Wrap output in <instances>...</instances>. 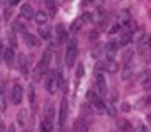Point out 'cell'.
I'll use <instances>...</instances> for the list:
<instances>
[{"label":"cell","instance_id":"1","mask_svg":"<svg viewBox=\"0 0 151 132\" xmlns=\"http://www.w3.org/2000/svg\"><path fill=\"white\" fill-rule=\"evenodd\" d=\"M77 42L76 39H71L67 42V48H66V56H65V60H66V65L71 68L76 63V58H77Z\"/></svg>","mask_w":151,"mask_h":132},{"label":"cell","instance_id":"2","mask_svg":"<svg viewBox=\"0 0 151 132\" xmlns=\"http://www.w3.org/2000/svg\"><path fill=\"white\" fill-rule=\"evenodd\" d=\"M86 96H87V100H88L92 106H94V109H95V110H97L99 114L105 113V107H106V106H105L104 100L97 95V93H94L92 90H88Z\"/></svg>","mask_w":151,"mask_h":132},{"label":"cell","instance_id":"3","mask_svg":"<svg viewBox=\"0 0 151 132\" xmlns=\"http://www.w3.org/2000/svg\"><path fill=\"white\" fill-rule=\"evenodd\" d=\"M46 79H45V88L50 95H55L56 93V89H58V82H56V77H55L53 71H48L46 72Z\"/></svg>","mask_w":151,"mask_h":132},{"label":"cell","instance_id":"4","mask_svg":"<svg viewBox=\"0 0 151 132\" xmlns=\"http://www.w3.org/2000/svg\"><path fill=\"white\" fill-rule=\"evenodd\" d=\"M55 40L58 45H62L67 40V31L63 24H56L55 26Z\"/></svg>","mask_w":151,"mask_h":132},{"label":"cell","instance_id":"5","mask_svg":"<svg viewBox=\"0 0 151 132\" xmlns=\"http://www.w3.org/2000/svg\"><path fill=\"white\" fill-rule=\"evenodd\" d=\"M67 116H69V103H67L66 97H62V100H60V110H59V125L60 127L65 125L66 120H67Z\"/></svg>","mask_w":151,"mask_h":132},{"label":"cell","instance_id":"6","mask_svg":"<svg viewBox=\"0 0 151 132\" xmlns=\"http://www.w3.org/2000/svg\"><path fill=\"white\" fill-rule=\"evenodd\" d=\"M22 95H24V90H22L21 85H13V89H11V101H13V104H20L22 101Z\"/></svg>","mask_w":151,"mask_h":132},{"label":"cell","instance_id":"7","mask_svg":"<svg viewBox=\"0 0 151 132\" xmlns=\"http://www.w3.org/2000/svg\"><path fill=\"white\" fill-rule=\"evenodd\" d=\"M118 49H119V45L116 40H111V42H108L105 45V53H106L108 60H113V57L118 53Z\"/></svg>","mask_w":151,"mask_h":132},{"label":"cell","instance_id":"8","mask_svg":"<svg viewBox=\"0 0 151 132\" xmlns=\"http://www.w3.org/2000/svg\"><path fill=\"white\" fill-rule=\"evenodd\" d=\"M22 39H24V42H25V45L28 48H37V46H39V40H38V38L34 33L24 32L22 33Z\"/></svg>","mask_w":151,"mask_h":132},{"label":"cell","instance_id":"9","mask_svg":"<svg viewBox=\"0 0 151 132\" xmlns=\"http://www.w3.org/2000/svg\"><path fill=\"white\" fill-rule=\"evenodd\" d=\"M99 65H101V68H104L109 74H115L119 70V64L115 60H106L105 63H101Z\"/></svg>","mask_w":151,"mask_h":132},{"label":"cell","instance_id":"10","mask_svg":"<svg viewBox=\"0 0 151 132\" xmlns=\"http://www.w3.org/2000/svg\"><path fill=\"white\" fill-rule=\"evenodd\" d=\"M95 82H97V88H98V90H99V93L102 96L106 95V79H105L102 72H98L97 74Z\"/></svg>","mask_w":151,"mask_h":132},{"label":"cell","instance_id":"11","mask_svg":"<svg viewBox=\"0 0 151 132\" xmlns=\"http://www.w3.org/2000/svg\"><path fill=\"white\" fill-rule=\"evenodd\" d=\"M116 127L120 132H133V127H132V124H130L129 120H126V118H119L118 121H116Z\"/></svg>","mask_w":151,"mask_h":132},{"label":"cell","instance_id":"12","mask_svg":"<svg viewBox=\"0 0 151 132\" xmlns=\"http://www.w3.org/2000/svg\"><path fill=\"white\" fill-rule=\"evenodd\" d=\"M53 118H55L53 104H46L45 106V110H43V121L49 122V124H53Z\"/></svg>","mask_w":151,"mask_h":132},{"label":"cell","instance_id":"13","mask_svg":"<svg viewBox=\"0 0 151 132\" xmlns=\"http://www.w3.org/2000/svg\"><path fill=\"white\" fill-rule=\"evenodd\" d=\"M3 60H4V63L11 67L13 64H14V60H16V54H14V50L11 48H7L4 49V52H3Z\"/></svg>","mask_w":151,"mask_h":132},{"label":"cell","instance_id":"14","mask_svg":"<svg viewBox=\"0 0 151 132\" xmlns=\"http://www.w3.org/2000/svg\"><path fill=\"white\" fill-rule=\"evenodd\" d=\"M73 132H88V124L83 118H77L73 124Z\"/></svg>","mask_w":151,"mask_h":132},{"label":"cell","instance_id":"15","mask_svg":"<svg viewBox=\"0 0 151 132\" xmlns=\"http://www.w3.org/2000/svg\"><path fill=\"white\" fill-rule=\"evenodd\" d=\"M18 65H20V71L24 78H28V60L25 54H20L18 57Z\"/></svg>","mask_w":151,"mask_h":132},{"label":"cell","instance_id":"16","mask_svg":"<svg viewBox=\"0 0 151 132\" xmlns=\"http://www.w3.org/2000/svg\"><path fill=\"white\" fill-rule=\"evenodd\" d=\"M50 60H52V52H50V50H45V52H43V54H42L41 61H39L38 64H39L43 70H46V71H48L49 64H50Z\"/></svg>","mask_w":151,"mask_h":132},{"label":"cell","instance_id":"17","mask_svg":"<svg viewBox=\"0 0 151 132\" xmlns=\"http://www.w3.org/2000/svg\"><path fill=\"white\" fill-rule=\"evenodd\" d=\"M20 13H21V16L24 17L25 20H31V18H34V10H32V7L28 4V3H24V4L21 6Z\"/></svg>","mask_w":151,"mask_h":132},{"label":"cell","instance_id":"18","mask_svg":"<svg viewBox=\"0 0 151 132\" xmlns=\"http://www.w3.org/2000/svg\"><path fill=\"white\" fill-rule=\"evenodd\" d=\"M48 71L46 70H43L39 64H38L37 67L34 68V71H32V79H34V82H39L41 79L45 77V74H46Z\"/></svg>","mask_w":151,"mask_h":132},{"label":"cell","instance_id":"19","mask_svg":"<svg viewBox=\"0 0 151 132\" xmlns=\"http://www.w3.org/2000/svg\"><path fill=\"white\" fill-rule=\"evenodd\" d=\"M151 78V71L146 70V71H143L139 77V82H140L143 86H144V89H148V81Z\"/></svg>","mask_w":151,"mask_h":132},{"label":"cell","instance_id":"20","mask_svg":"<svg viewBox=\"0 0 151 132\" xmlns=\"http://www.w3.org/2000/svg\"><path fill=\"white\" fill-rule=\"evenodd\" d=\"M34 20H35L38 25H45L46 21H48V16H46L45 11H38V13L34 14Z\"/></svg>","mask_w":151,"mask_h":132},{"label":"cell","instance_id":"21","mask_svg":"<svg viewBox=\"0 0 151 132\" xmlns=\"http://www.w3.org/2000/svg\"><path fill=\"white\" fill-rule=\"evenodd\" d=\"M132 35H133V31H124L122 35H120V39H119V45L122 46H126L132 42Z\"/></svg>","mask_w":151,"mask_h":132},{"label":"cell","instance_id":"22","mask_svg":"<svg viewBox=\"0 0 151 132\" xmlns=\"http://www.w3.org/2000/svg\"><path fill=\"white\" fill-rule=\"evenodd\" d=\"M133 71H134V68H133V64H132V61L127 64H124L123 65V71H122V79H129L132 75H133Z\"/></svg>","mask_w":151,"mask_h":132},{"label":"cell","instance_id":"23","mask_svg":"<svg viewBox=\"0 0 151 132\" xmlns=\"http://www.w3.org/2000/svg\"><path fill=\"white\" fill-rule=\"evenodd\" d=\"M25 121H27V110L22 109V110H20L18 114H17V122H18L20 127H24V125H25Z\"/></svg>","mask_w":151,"mask_h":132},{"label":"cell","instance_id":"24","mask_svg":"<svg viewBox=\"0 0 151 132\" xmlns=\"http://www.w3.org/2000/svg\"><path fill=\"white\" fill-rule=\"evenodd\" d=\"M38 32H39L41 38H43V39H49V36H50V28H49L46 24H45V25H41V26H39Z\"/></svg>","mask_w":151,"mask_h":132},{"label":"cell","instance_id":"25","mask_svg":"<svg viewBox=\"0 0 151 132\" xmlns=\"http://www.w3.org/2000/svg\"><path fill=\"white\" fill-rule=\"evenodd\" d=\"M81 26H83V21H81V18H76L74 21L71 22L70 31L73 32V33H76V32H78L81 29Z\"/></svg>","mask_w":151,"mask_h":132},{"label":"cell","instance_id":"26","mask_svg":"<svg viewBox=\"0 0 151 132\" xmlns=\"http://www.w3.org/2000/svg\"><path fill=\"white\" fill-rule=\"evenodd\" d=\"M132 58H133V49H127V50H124L123 57H122L123 64L130 63V61H132Z\"/></svg>","mask_w":151,"mask_h":132},{"label":"cell","instance_id":"27","mask_svg":"<svg viewBox=\"0 0 151 132\" xmlns=\"http://www.w3.org/2000/svg\"><path fill=\"white\" fill-rule=\"evenodd\" d=\"M143 38H144V31H143V29H139V31H136L132 35V40H134L136 43H141Z\"/></svg>","mask_w":151,"mask_h":132},{"label":"cell","instance_id":"28","mask_svg":"<svg viewBox=\"0 0 151 132\" xmlns=\"http://www.w3.org/2000/svg\"><path fill=\"white\" fill-rule=\"evenodd\" d=\"M28 101L31 104H34V101H35V88H34V84L28 85Z\"/></svg>","mask_w":151,"mask_h":132},{"label":"cell","instance_id":"29","mask_svg":"<svg viewBox=\"0 0 151 132\" xmlns=\"http://www.w3.org/2000/svg\"><path fill=\"white\" fill-rule=\"evenodd\" d=\"M6 109H7V104H6L4 90H3V86H0V111H4Z\"/></svg>","mask_w":151,"mask_h":132},{"label":"cell","instance_id":"30","mask_svg":"<svg viewBox=\"0 0 151 132\" xmlns=\"http://www.w3.org/2000/svg\"><path fill=\"white\" fill-rule=\"evenodd\" d=\"M9 42H10V48L14 50V48H17V38H16V33H14V31H10V33H9Z\"/></svg>","mask_w":151,"mask_h":132},{"label":"cell","instance_id":"31","mask_svg":"<svg viewBox=\"0 0 151 132\" xmlns=\"http://www.w3.org/2000/svg\"><path fill=\"white\" fill-rule=\"evenodd\" d=\"M76 77H77V79H80L84 77V64L83 63H78V67L76 70Z\"/></svg>","mask_w":151,"mask_h":132},{"label":"cell","instance_id":"32","mask_svg":"<svg viewBox=\"0 0 151 132\" xmlns=\"http://www.w3.org/2000/svg\"><path fill=\"white\" fill-rule=\"evenodd\" d=\"M81 21H83V24L84 22H92L94 21V16H92L91 13H84L81 16Z\"/></svg>","mask_w":151,"mask_h":132},{"label":"cell","instance_id":"33","mask_svg":"<svg viewBox=\"0 0 151 132\" xmlns=\"http://www.w3.org/2000/svg\"><path fill=\"white\" fill-rule=\"evenodd\" d=\"M45 3H46L48 10H50L52 14H55V10H56V3H55V0H45Z\"/></svg>","mask_w":151,"mask_h":132},{"label":"cell","instance_id":"34","mask_svg":"<svg viewBox=\"0 0 151 132\" xmlns=\"http://www.w3.org/2000/svg\"><path fill=\"white\" fill-rule=\"evenodd\" d=\"M105 110H106V113H108L111 117H116V109H115L113 104H109L108 107H105Z\"/></svg>","mask_w":151,"mask_h":132},{"label":"cell","instance_id":"35","mask_svg":"<svg viewBox=\"0 0 151 132\" xmlns=\"http://www.w3.org/2000/svg\"><path fill=\"white\" fill-rule=\"evenodd\" d=\"M98 36H99V32H98L97 29H94V31H91L88 33V39H90V40H94V39H97Z\"/></svg>","mask_w":151,"mask_h":132},{"label":"cell","instance_id":"36","mask_svg":"<svg viewBox=\"0 0 151 132\" xmlns=\"http://www.w3.org/2000/svg\"><path fill=\"white\" fill-rule=\"evenodd\" d=\"M11 14H13V10H11L10 7H7V9H4V20H6V21H9V20H10Z\"/></svg>","mask_w":151,"mask_h":132},{"label":"cell","instance_id":"37","mask_svg":"<svg viewBox=\"0 0 151 132\" xmlns=\"http://www.w3.org/2000/svg\"><path fill=\"white\" fill-rule=\"evenodd\" d=\"M120 109H122V111H124V113H129L130 110H132V107H130V104L129 103H122V106H120Z\"/></svg>","mask_w":151,"mask_h":132},{"label":"cell","instance_id":"38","mask_svg":"<svg viewBox=\"0 0 151 132\" xmlns=\"http://www.w3.org/2000/svg\"><path fill=\"white\" fill-rule=\"evenodd\" d=\"M99 52H101V45H99V46H97V48L94 49V52H92V57H95V58H97L98 56H99V54H98Z\"/></svg>","mask_w":151,"mask_h":132},{"label":"cell","instance_id":"39","mask_svg":"<svg viewBox=\"0 0 151 132\" xmlns=\"http://www.w3.org/2000/svg\"><path fill=\"white\" fill-rule=\"evenodd\" d=\"M119 29H120V26H119V25H113L112 28L109 29V33H116Z\"/></svg>","mask_w":151,"mask_h":132},{"label":"cell","instance_id":"40","mask_svg":"<svg viewBox=\"0 0 151 132\" xmlns=\"http://www.w3.org/2000/svg\"><path fill=\"white\" fill-rule=\"evenodd\" d=\"M7 3H9V6H17L18 3H20V0H7Z\"/></svg>","mask_w":151,"mask_h":132},{"label":"cell","instance_id":"41","mask_svg":"<svg viewBox=\"0 0 151 132\" xmlns=\"http://www.w3.org/2000/svg\"><path fill=\"white\" fill-rule=\"evenodd\" d=\"M0 132H7V129H6V125H4V122H0Z\"/></svg>","mask_w":151,"mask_h":132},{"label":"cell","instance_id":"42","mask_svg":"<svg viewBox=\"0 0 151 132\" xmlns=\"http://www.w3.org/2000/svg\"><path fill=\"white\" fill-rule=\"evenodd\" d=\"M146 45H147V46H148V49H150V50H151V36L148 38V40H147V43H146Z\"/></svg>","mask_w":151,"mask_h":132},{"label":"cell","instance_id":"43","mask_svg":"<svg viewBox=\"0 0 151 132\" xmlns=\"http://www.w3.org/2000/svg\"><path fill=\"white\" fill-rule=\"evenodd\" d=\"M147 104H148V106H151V95L148 96V97H147Z\"/></svg>","mask_w":151,"mask_h":132},{"label":"cell","instance_id":"44","mask_svg":"<svg viewBox=\"0 0 151 132\" xmlns=\"http://www.w3.org/2000/svg\"><path fill=\"white\" fill-rule=\"evenodd\" d=\"M34 1H37V3H39V1H42V0H34Z\"/></svg>","mask_w":151,"mask_h":132},{"label":"cell","instance_id":"45","mask_svg":"<svg viewBox=\"0 0 151 132\" xmlns=\"http://www.w3.org/2000/svg\"><path fill=\"white\" fill-rule=\"evenodd\" d=\"M111 132H115V131H111Z\"/></svg>","mask_w":151,"mask_h":132},{"label":"cell","instance_id":"46","mask_svg":"<svg viewBox=\"0 0 151 132\" xmlns=\"http://www.w3.org/2000/svg\"><path fill=\"white\" fill-rule=\"evenodd\" d=\"M52 132H53V131H52Z\"/></svg>","mask_w":151,"mask_h":132}]
</instances>
